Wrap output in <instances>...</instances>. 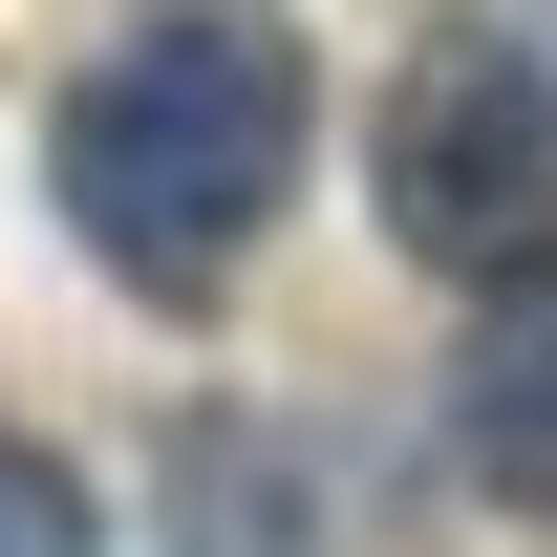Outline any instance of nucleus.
<instances>
[{"instance_id": "nucleus-1", "label": "nucleus", "mask_w": 557, "mask_h": 557, "mask_svg": "<svg viewBox=\"0 0 557 557\" xmlns=\"http://www.w3.org/2000/svg\"><path fill=\"white\" fill-rule=\"evenodd\" d=\"M300 129H322V65L278 0H150L65 86V236L129 300H236L300 194Z\"/></svg>"}, {"instance_id": "nucleus-2", "label": "nucleus", "mask_w": 557, "mask_h": 557, "mask_svg": "<svg viewBox=\"0 0 557 557\" xmlns=\"http://www.w3.org/2000/svg\"><path fill=\"white\" fill-rule=\"evenodd\" d=\"M386 236L450 278L557 258V0H429L408 86H386Z\"/></svg>"}, {"instance_id": "nucleus-3", "label": "nucleus", "mask_w": 557, "mask_h": 557, "mask_svg": "<svg viewBox=\"0 0 557 557\" xmlns=\"http://www.w3.org/2000/svg\"><path fill=\"white\" fill-rule=\"evenodd\" d=\"M450 450H472L515 515H557V258L472 300V344H450Z\"/></svg>"}, {"instance_id": "nucleus-4", "label": "nucleus", "mask_w": 557, "mask_h": 557, "mask_svg": "<svg viewBox=\"0 0 557 557\" xmlns=\"http://www.w3.org/2000/svg\"><path fill=\"white\" fill-rule=\"evenodd\" d=\"M0 557H108L86 472H65V450H22V429H0Z\"/></svg>"}]
</instances>
